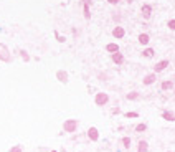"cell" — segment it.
<instances>
[{
	"instance_id": "4316f807",
	"label": "cell",
	"mask_w": 175,
	"mask_h": 152,
	"mask_svg": "<svg viewBox=\"0 0 175 152\" xmlns=\"http://www.w3.org/2000/svg\"><path fill=\"white\" fill-rule=\"evenodd\" d=\"M51 152H56V150H51Z\"/></svg>"
},
{
	"instance_id": "ac0fdd59",
	"label": "cell",
	"mask_w": 175,
	"mask_h": 152,
	"mask_svg": "<svg viewBox=\"0 0 175 152\" xmlns=\"http://www.w3.org/2000/svg\"><path fill=\"white\" fill-rule=\"evenodd\" d=\"M126 98H127L129 101H135V99H139V93H135V91H132V93H129V94H127V96H126Z\"/></svg>"
},
{
	"instance_id": "603a6c76",
	"label": "cell",
	"mask_w": 175,
	"mask_h": 152,
	"mask_svg": "<svg viewBox=\"0 0 175 152\" xmlns=\"http://www.w3.org/2000/svg\"><path fill=\"white\" fill-rule=\"evenodd\" d=\"M55 37H56V40L59 41V43H65V41H66V38H65V37H61V35H59L58 31H55Z\"/></svg>"
},
{
	"instance_id": "ba28073f",
	"label": "cell",
	"mask_w": 175,
	"mask_h": 152,
	"mask_svg": "<svg viewBox=\"0 0 175 152\" xmlns=\"http://www.w3.org/2000/svg\"><path fill=\"white\" fill-rule=\"evenodd\" d=\"M137 41L142 45V47H149V41H150V35L149 33H139V37H137Z\"/></svg>"
},
{
	"instance_id": "2e32d148",
	"label": "cell",
	"mask_w": 175,
	"mask_h": 152,
	"mask_svg": "<svg viewBox=\"0 0 175 152\" xmlns=\"http://www.w3.org/2000/svg\"><path fill=\"white\" fill-rule=\"evenodd\" d=\"M162 119H165V121H170V122H172V121H175V114H173L172 111H164V112H162Z\"/></svg>"
},
{
	"instance_id": "484cf974",
	"label": "cell",
	"mask_w": 175,
	"mask_h": 152,
	"mask_svg": "<svg viewBox=\"0 0 175 152\" xmlns=\"http://www.w3.org/2000/svg\"><path fill=\"white\" fill-rule=\"evenodd\" d=\"M119 2H121V0H107V3H109V5H117Z\"/></svg>"
},
{
	"instance_id": "83f0119b",
	"label": "cell",
	"mask_w": 175,
	"mask_h": 152,
	"mask_svg": "<svg viewBox=\"0 0 175 152\" xmlns=\"http://www.w3.org/2000/svg\"><path fill=\"white\" fill-rule=\"evenodd\" d=\"M169 152H170V150H169Z\"/></svg>"
},
{
	"instance_id": "44dd1931",
	"label": "cell",
	"mask_w": 175,
	"mask_h": 152,
	"mask_svg": "<svg viewBox=\"0 0 175 152\" xmlns=\"http://www.w3.org/2000/svg\"><path fill=\"white\" fill-rule=\"evenodd\" d=\"M122 146H124L126 149H129V147H131V137H124V139H122Z\"/></svg>"
},
{
	"instance_id": "9a60e30c",
	"label": "cell",
	"mask_w": 175,
	"mask_h": 152,
	"mask_svg": "<svg viewBox=\"0 0 175 152\" xmlns=\"http://www.w3.org/2000/svg\"><path fill=\"white\" fill-rule=\"evenodd\" d=\"M137 152H149V144H147V141H141V142L137 144Z\"/></svg>"
},
{
	"instance_id": "ffe728a7",
	"label": "cell",
	"mask_w": 175,
	"mask_h": 152,
	"mask_svg": "<svg viewBox=\"0 0 175 152\" xmlns=\"http://www.w3.org/2000/svg\"><path fill=\"white\" fill-rule=\"evenodd\" d=\"M167 28L172 30V31H175V18H170L169 22H167Z\"/></svg>"
},
{
	"instance_id": "cb8c5ba5",
	"label": "cell",
	"mask_w": 175,
	"mask_h": 152,
	"mask_svg": "<svg viewBox=\"0 0 175 152\" xmlns=\"http://www.w3.org/2000/svg\"><path fill=\"white\" fill-rule=\"evenodd\" d=\"M10 152H22V147H20V146H13L12 149H10Z\"/></svg>"
},
{
	"instance_id": "3957f363",
	"label": "cell",
	"mask_w": 175,
	"mask_h": 152,
	"mask_svg": "<svg viewBox=\"0 0 175 152\" xmlns=\"http://www.w3.org/2000/svg\"><path fill=\"white\" fill-rule=\"evenodd\" d=\"M0 60L5 63H10L12 61V55H10L8 48L5 47V45H0Z\"/></svg>"
},
{
	"instance_id": "e0dca14e",
	"label": "cell",
	"mask_w": 175,
	"mask_h": 152,
	"mask_svg": "<svg viewBox=\"0 0 175 152\" xmlns=\"http://www.w3.org/2000/svg\"><path fill=\"white\" fill-rule=\"evenodd\" d=\"M172 88H173V81H170V79L162 81V84H160V89H164V91H167V89H172Z\"/></svg>"
},
{
	"instance_id": "d6986e66",
	"label": "cell",
	"mask_w": 175,
	"mask_h": 152,
	"mask_svg": "<svg viewBox=\"0 0 175 152\" xmlns=\"http://www.w3.org/2000/svg\"><path fill=\"white\" fill-rule=\"evenodd\" d=\"M20 58H22L23 61H30V55L25 50H20Z\"/></svg>"
},
{
	"instance_id": "7402d4cb",
	"label": "cell",
	"mask_w": 175,
	"mask_h": 152,
	"mask_svg": "<svg viewBox=\"0 0 175 152\" xmlns=\"http://www.w3.org/2000/svg\"><path fill=\"white\" fill-rule=\"evenodd\" d=\"M145 129H147V124H144V122L135 126V131H137V132H142V131H145Z\"/></svg>"
},
{
	"instance_id": "d4e9b609",
	"label": "cell",
	"mask_w": 175,
	"mask_h": 152,
	"mask_svg": "<svg viewBox=\"0 0 175 152\" xmlns=\"http://www.w3.org/2000/svg\"><path fill=\"white\" fill-rule=\"evenodd\" d=\"M137 112H126V118H137Z\"/></svg>"
},
{
	"instance_id": "30bf717a",
	"label": "cell",
	"mask_w": 175,
	"mask_h": 152,
	"mask_svg": "<svg viewBox=\"0 0 175 152\" xmlns=\"http://www.w3.org/2000/svg\"><path fill=\"white\" fill-rule=\"evenodd\" d=\"M157 81V75L155 73H150V75H145L144 79H142V83L145 84V86H149V84H154Z\"/></svg>"
},
{
	"instance_id": "6da1fadb",
	"label": "cell",
	"mask_w": 175,
	"mask_h": 152,
	"mask_svg": "<svg viewBox=\"0 0 175 152\" xmlns=\"http://www.w3.org/2000/svg\"><path fill=\"white\" fill-rule=\"evenodd\" d=\"M63 129H65V132H75L78 129V121L76 119H68V121L63 122Z\"/></svg>"
},
{
	"instance_id": "7a4b0ae2",
	"label": "cell",
	"mask_w": 175,
	"mask_h": 152,
	"mask_svg": "<svg viewBox=\"0 0 175 152\" xmlns=\"http://www.w3.org/2000/svg\"><path fill=\"white\" fill-rule=\"evenodd\" d=\"M94 102H96V106H106L109 102V94L107 93H96Z\"/></svg>"
},
{
	"instance_id": "8fae6325",
	"label": "cell",
	"mask_w": 175,
	"mask_h": 152,
	"mask_svg": "<svg viewBox=\"0 0 175 152\" xmlns=\"http://www.w3.org/2000/svg\"><path fill=\"white\" fill-rule=\"evenodd\" d=\"M88 137H89L91 141H97L99 139V131H97L96 127H89V129H88Z\"/></svg>"
},
{
	"instance_id": "7c38bea8",
	"label": "cell",
	"mask_w": 175,
	"mask_h": 152,
	"mask_svg": "<svg viewBox=\"0 0 175 152\" xmlns=\"http://www.w3.org/2000/svg\"><path fill=\"white\" fill-rule=\"evenodd\" d=\"M56 79L59 83H68V73L65 70H58L56 71Z\"/></svg>"
},
{
	"instance_id": "9c48e42d",
	"label": "cell",
	"mask_w": 175,
	"mask_h": 152,
	"mask_svg": "<svg viewBox=\"0 0 175 152\" xmlns=\"http://www.w3.org/2000/svg\"><path fill=\"white\" fill-rule=\"evenodd\" d=\"M111 60H113L114 65H122V63H124V55H122L121 51L113 53V55H111Z\"/></svg>"
},
{
	"instance_id": "52a82bcc",
	"label": "cell",
	"mask_w": 175,
	"mask_h": 152,
	"mask_svg": "<svg viewBox=\"0 0 175 152\" xmlns=\"http://www.w3.org/2000/svg\"><path fill=\"white\" fill-rule=\"evenodd\" d=\"M170 65L169 60H160L159 63H155V66H154V73H160L164 71V70H167V66Z\"/></svg>"
},
{
	"instance_id": "5bb4252c",
	"label": "cell",
	"mask_w": 175,
	"mask_h": 152,
	"mask_svg": "<svg viewBox=\"0 0 175 152\" xmlns=\"http://www.w3.org/2000/svg\"><path fill=\"white\" fill-rule=\"evenodd\" d=\"M106 51L113 55V53H117V51H121V50H119V45L117 43H107L106 45Z\"/></svg>"
},
{
	"instance_id": "277c9868",
	"label": "cell",
	"mask_w": 175,
	"mask_h": 152,
	"mask_svg": "<svg viewBox=\"0 0 175 152\" xmlns=\"http://www.w3.org/2000/svg\"><path fill=\"white\" fill-rule=\"evenodd\" d=\"M83 15H84L86 20H91V10L89 7L93 5V0H83Z\"/></svg>"
},
{
	"instance_id": "4fadbf2b",
	"label": "cell",
	"mask_w": 175,
	"mask_h": 152,
	"mask_svg": "<svg viewBox=\"0 0 175 152\" xmlns=\"http://www.w3.org/2000/svg\"><path fill=\"white\" fill-rule=\"evenodd\" d=\"M154 55H155V50H154L152 47H145L144 50H142V56H144V58H154Z\"/></svg>"
},
{
	"instance_id": "5b68a950",
	"label": "cell",
	"mask_w": 175,
	"mask_h": 152,
	"mask_svg": "<svg viewBox=\"0 0 175 152\" xmlns=\"http://www.w3.org/2000/svg\"><path fill=\"white\" fill-rule=\"evenodd\" d=\"M141 13H142V17H144V20H149L150 17H152V5H150V3H142Z\"/></svg>"
},
{
	"instance_id": "8992f818",
	"label": "cell",
	"mask_w": 175,
	"mask_h": 152,
	"mask_svg": "<svg viewBox=\"0 0 175 152\" xmlns=\"http://www.w3.org/2000/svg\"><path fill=\"white\" fill-rule=\"evenodd\" d=\"M113 37L116 38V40H121V38H124L126 37V30H124V27H121V25H116L113 28Z\"/></svg>"
}]
</instances>
